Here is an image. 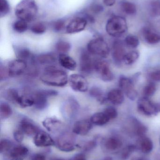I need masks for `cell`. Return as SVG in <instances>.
<instances>
[{"instance_id": "43", "label": "cell", "mask_w": 160, "mask_h": 160, "mask_svg": "<svg viewBox=\"0 0 160 160\" xmlns=\"http://www.w3.org/2000/svg\"><path fill=\"white\" fill-rule=\"evenodd\" d=\"M31 31L32 32L35 34H42L46 32V26L42 22H37L32 25Z\"/></svg>"}, {"instance_id": "36", "label": "cell", "mask_w": 160, "mask_h": 160, "mask_svg": "<svg viewBox=\"0 0 160 160\" xmlns=\"http://www.w3.org/2000/svg\"><path fill=\"white\" fill-rule=\"evenodd\" d=\"M55 48L59 54H67L70 51L71 46L67 41L60 40L55 44Z\"/></svg>"}, {"instance_id": "54", "label": "cell", "mask_w": 160, "mask_h": 160, "mask_svg": "<svg viewBox=\"0 0 160 160\" xmlns=\"http://www.w3.org/2000/svg\"><path fill=\"white\" fill-rule=\"evenodd\" d=\"M135 160H149L147 158H143V157H141V158H139L136 159Z\"/></svg>"}, {"instance_id": "52", "label": "cell", "mask_w": 160, "mask_h": 160, "mask_svg": "<svg viewBox=\"0 0 160 160\" xmlns=\"http://www.w3.org/2000/svg\"><path fill=\"white\" fill-rule=\"evenodd\" d=\"M69 160H87V159L85 154L80 153V154H77L75 157Z\"/></svg>"}, {"instance_id": "8", "label": "cell", "mask_w": 160, "mask_h": 160, "mask_svg": "<svg viewBox=\"0 0 160 160\" xmlns=\"http://www.w3.org/2000/svg\"><path fill=\"white\" fill-rule=\"evenodd\" d=\"M94 70L104 82H111L114 79V75L111 70L110 65L106 61L102 60H95Z\"/></svg>"}, {"instance_id": "48", "label": "cell", "mask_w": 160, "mask_h": 160, "mask_svg": "<svg viewBox=\"0 0 160 160\" xmlns=\"http://www.w3.org/2000/svg\"><path fill=\"white\" fill-rule=\"evenodd\" d=\"M65 23L63 21L58 20L55 22L53 25V29L56 32H59L64 29Z\"/></svg>"}, {"instance_id": "31", "label": "cell", "mask_w": 160, "mask_h": 160, "mask_svg": "<svg viewBox=\"0 0 160 160\" xmlns=\"http://www.w3.org/2000/svg\"><path fill=\"white\" fill-rule=\"evenodd\" d=\"M120 7L124 13L128 15H134L137 11V7L134 3L128 1H124L121 3Z\"/></svg>"}, {"instance_id": "56", "label": "cell", "mask_w": 160, "mask_h": 160, "mask_svg": "<svg viewBox=\"0 0 160 160\" xmlns=\"http://www.w3.org/2000/svg\"><path fill=\"white\" fill-rule=\"evenodd\" d=\"M157 104L158 109L159 112H160V102L159 103H157Z\"/></svg>"}, {"instance_id": "25", "label": "cell", "mask_w": 160, "mask_h": 160, "mask_svg": "<svg viewBox=\"0 0 160 160\" xmlns=\"http://www.w3.org/2000/svg\"><path fill=\"white\" fill-rule=\"evenodd\" d=\"M139 145L141 151L145 154L151 153L154 148L153 141L150 138L145 135L140 137Z\"/></svg>"}, {"instance_id": "23", "label": "cell", "mask_w": 160, "mask_h": 160, "mask_svg": "<svg viewBox=\"0 0 160 160\" xmlns=\"http://www.w3.org/2000/svg\"><path fill=\"white\" fill-rule=\"evenodd\" d=\"M143 37L147 43L155 45L160 42V34L150 28L146 27L143 30Z\"/></svg>"}, {"instance_id": "20", "label": "cell", "mask_w": 160, "mask_h": 160, "mask_svg": "<svg viewBox=\"0 0 160 160\" xmlns=\"http://www.w3.org/2000/svg\"><path fill=\"white\" fill-rule=\"evenodd\" d=\"M124 94L121 89L114 88L110 90L107 94V100L114 105H120L123 103L125 100Z\"/></svg>"}, {"instance_id": "26", "label": "cell", "mask_w": 160, "mask_h": 160, "mask_svg": "<svg viewBox=\"0 0 160 160\" xmlns=\"http://www.w3.org/2000/svg\"><path fill=\"white\" fill-rule=\"evenodd\" d=\"M90 119L93 125L97 126H104L111 120L103 112L95 113Z\"/></svg>"}, {"instance_id": "38", "label": "cell", "mask_w": 160, "mask_h": 160, "mask_svg": "<svg viewBox=\"0 0 160 160\" xmlns=\"http://www.w3.org/2000/svg\"><path fill=\"white\" fill-rule=\"evenodd\" d=\"M17 54L18 59L23 60V61H25L26 62L28 60H31L32 62H35L34 57L32 55L31 52L27 49H20L18 51Z\"/></svg>"}, {"instance_id": "45", "label": "cell", "mask_w": 160, "mask_h": 160, "mask_svg": "<svg viewBox=\"0 0 160 160\" xmlns=\"http://www.w3.org/2000/svg\"><path fill=\"white\" fill-rule=\"evenodd\" d=\"M9 11V5L7 0H0V14L1 17L7 15Z\"/></svg>"}, {"instance_id": "37", "label": "cell", "mask_w": 160, "mask_h": 160, "mask_svg": "<svg viewBox=\"0 0 160 160\" xmlns=\"http://www.w3.org/2000/svg\"><path fill=\"white\" fill-rule=\"evenodd\" d=\"M125 45L131 48H136L140 44L138 37L134 35H128L126 37L124 41Z\"/></svg>"}, {"instance_id": "42", "label": "cell", "mask_w": 160, "mask_h": 160, "mask_svg": "<svg viewBox=\"0 0 160 160\" xmlns=\"http://www.w3.org/2000/svg\"><path fill=\"white\" fill-rule=\"evenodd\" d=\"M13 147V144L11 141L8 139H2L0 143V153L4 154L10 150Z\"/></svg>"}, {"instance_id": "24", "label": "cell", "mask_w": 160, "mask_h": 160, "mask_svg": "<svg viewBox=\"0 0 160 160\" xmlns=\"http://www.w3.org/2000/svg\"><path fill=\"white\" fill-rule=\"evenodd\" d=\"M130 121L132 130L134 135L140 137L145 135L147 128L144 124L135 118H132Z\"/></svg>"}, {"instance_id": "21", "label": "cell", "mask_w": 160, "mask_h": 160, "mask_svg": "<svg viewBox=\"0 0 160 160\" xmlns=\"http://www.w3.org/2000/svg\"><path fill=\"white\" fill-rule=\"evenodd\" d=\"M58 62L62 67L69 71H75L77 68L76 61L67 54H59Z\"/></svg>"}, {"instance_id": "17", "label": "cell", "mask_w": 160, "mask_h": 160, "mask_svg": "<svg viewBox=\"0 0 160 160\" xmlns=\"http://www.w3.org/2000/svg\"><path fill=\"white\" fill-rule=\"evenodd\" d=\"M87 25V21L84 18L77 17L73 18L66 27L68 34H74L82 32Z\"/></svg>"}, {"instance_id": "32", "label": "cell", "mask_w": 160, "mask_h": 160, "mask_svg": "<svg viewBox=\"0 0 160 160\" xmlns=\"http://www.w3.org/2000/svg\"><path fill=\"white\" fill-rule=\"evenodd\" d=\"M140 57V52L137 50L127 52L124 57L123 63L127 65H131L136 62Z\"/></svg>"}, {"instance_id": "39", "label": "cell", "mask_w": 160, "mask_h": 160, "mask_svg": "<svg viewBox=\"0 0 160 160\" xmlns=\"http://www.w3.org/2000/svg\"><path fill=\"white\" fill-rule=\"evenodd\" d=\"M136 146L134 145L130 144L124 148L120 154V158L122 160H126L130 158L132 154L136 150Z\"/></svg>"}, {"instance_id": "11", "label": "cell", "mask_w": 160, "mask_h": 160, "mask_svg": "<svg viewBox=\"0 0 160 160\" xmlns=\"http://www.w3.org/2000/svg\"><path fill=\"white\" fill-rule=\"evenodd\" d=\"M29 154V149L22 145L13 146L10 150L3 154L4 160H24Z\"/></svg>"}, {"instance_id": "58", "label": "cell", "mask_w": 160, "mask_h": 160, "mask_svg": "<svg viewBox=\"0 0 160 160\" xmlns=\"http://www.w3.org/2000/svg\"><path fill=\"white\" fill-rule=\"evenodd\" d=\"M159 142H160V139H159Z\"/></svg>"}, {"instance_id": "33", "label": "cell", "mask_w": 160, "mask_h": 160, "mask_svg": "<svg viewBox=\"0 0 160 160\" xmlns=\"http://www.w3.org/2000/svg\"><path fill=\"white\" fill-rule=\"evenodd\" d=\"M20 95V94L17 89L12 88L6 90L4 93V98L8 101L17 104Z\"/></svg>"}, {"instance_id": "7", "label": "cell", "mask_w": 160, "mask_h": 160, "mask_svg": "<svg viewBox=\"0 0 160 160\" xmlns=\"http://www.w3.org/2000/svg\"><path fill=\"white\" fill-rule=\"evenodd\" d=\"M55 145L59 150L65 152H72L78 147L75 137L69 133L61 135L57 139Z\"/></svg>"}, {"instance_id": "57", "label": "cell", "mask_w": 160, "mask_h": 160, "mask_svg": "<svg viewBox=\"0 0 160 160\" xmlns=\"http://www.w3.org/2000/svg\"><path fill=\"white\" fill-rule=\"evenodd\" d=\"M65 160L64 159H61V158H54V159H52L51 160Z\"/></svg>"}, {"instance_id": "6", "label": "cell", "mask_w": 160, "mask_h": 160, "mask_svg": "<svg viewBox=\"0 0 160 160\" xmlns=\"http://www.w3.org/2000/svg\"><path fill=\"white\" fill-rule=\"evenodd\" d=\"M137 106L139 112L146 116H155L159 112L157 103L146 97H143L139 99L137 102Z\"/></svg>"}, {"instance_id": "41", "label": "cell", "mask_w": 160, "mask_h": 160, "mask_svg": "<svg viewBox=\"0 0 160 160\" xmlns=\"http://www.w3.org/2000/svg\"><path fill=\"white\" fill-rule=\"evenodd\" d=\"M14 31L19 33H22L27 31L28 29L27 22L24 21L19 20L14 22L13 25Z\"/></svg>"}, {"instance_id": "9", "label": "cell", "mask_w": 160, "mask_h": 160, "mask_svg": "<svg viewBox=\"0 0 160 160\" xmlns=\"http://www.w3.org/2000/svg\"><path fill=\"white\" fill-rule=\"evenodd\" d=\"M68 83L72 90L75 92L84 93L88 91L89 84L83 75L72 74L69 77Z\"/></svg>"}, {"instance_id": "16", "label": "cell", "mask_w": 160, "mask_h": 160, "mask_svg": "<svg viewBox=\"0 0 160 160\" xmlns=\"http://www.w3.org/2000/svg\"><path fill=\"white\" fill-rule=\"evenodd\" d=\"M34 142L37 147H48L55 145L50 135L44 131H39L34 136Z\"/></svg>"}, {"instance_id": "2", "label": "cell", "mask_w": 160, "mask_h": 160, "mask_svg": "<svg viewBox=\"0 0 160 160\" xmlns=\"http://www.w3.org/2000/svg\"><path fill=\"white\" fill-rule=\"evenodd\" d=\"M38 8L34 0H22L15 8L16 17L26 22L32 21L37 14Z\"/></svg>"}, {"instance_id": "28", "label": "cell", "mask_w": 160, "mask_h": 160, "mask_svg": "<svg viewBox=\"0 0 160 160\" xmlns=\"http://www.w3.org/2000/svg\"><path fill=\"white\" fill-rule=\"evenodd\" d=\"M36 61L40 64L48 67L53 65L56 62V58L53 54L51 53H42L38 55Z\"/></svg>"}, {"instance_id": "35", "label": "cell", "mask_w": 160, "mask_h": 160, "mask_svg": "<svg viewBox=\"0 0 160 160\" xmlns=\"http://www.w3.org/2000/svg\"><path fill=\"white\" fill-rule=\"evenodd\" d=\"M148 11L152 17H160V0H152L148 5Z\"/></svg>"}, {"instance_id": "15", "label": "cell", "mask_w": 160, "mask_h": 160, "mask_svg": "<svg viewBox=\"0 0 160 160\" xmlns=\"http://www.w3.org/2000/svg\"><path fill=\"white\" fill-rule=\"evenodd\" d=\"M93 126V123L90 119H81L74 123L72 132L74 134L80 136H85L92 129Z\"/></svg>"}, {"instance_id": "14", "label": "cell", "mask_w": 160, "mask_h": 160, "mask_svg": "<svg viewBox=\"0 0 160 160\" xmlns=\"http://www.w3.org/2000/svg\"><path fill=\"white\" fill-rule=\"evenodd\" d=\"M125 43L121 40H116L113 42L112 48V56L116 64L123 62L124 57L126 54Z\"/></svg>"}, {"instance_id": "34", "label": "cell", "mask_w": 160, "mask_h": 160, "mask_svg": "<svg viewBox=\"0 0 160 160\" xmlns=\"http://www.w3.org/2000/svg\"><path fill=\"white\" fill-rule=\"evenodd\" d=\"M13 110L10 105L6 102H1L0 105V117L2 119L8 118L12 115Z\"/></svg>"}, {"instance_id": "1", "label": "cell", "mask_w": 160, "mask_h": 160, "mask_svg": "<svg viewBox=\"0 0 160 160\" xmlns=\"http://www.w3.org/2000/svg\"><path fill=\"white\" fill-rule=\"evenodd\" d=\"M40 80L50 86L63 87L68 83L69 77L65 71L53 65L45 68L40 76Z\"/></svg>"}, {"instance_id": "51", "label": "cell", "mask_w": 160, "mask_h": 160, "mask_svg": "<svg viewBox=\"0 0 160 160\" xmlns=\"http://www.w3.org/2000/svg\"><path fill=\"white\" fill-rule=\"evenodd\" d=\"M32 160H46V158L43 154L37 153L33 156Z\"/></svg>"}, {"instance_id": "49", "label": "cell", "mask_w": 160, "mask_h": 160, "mask_svg": "<svg viewBox=\"0 0 160 160\" xmlns=\"http://www.w3.org/2000/svg\"><path fill=\"white\" fill-rule=\"evenodd\" d=\"M0 76H1V81H3L9 77V72H8V67H1L0 70Z\"/></svg>"}, {"instance_id": "27", "label": "cell", "mask_w": 160, "mask_h": 160, "mask_svg": "<svg viewBox=\"0 0 160 160\" xmlns=\"http://www.w3.org/2000/svg\"><path fill=\"white\" fill-rule=\"evenodd\" d=\"M79 108V104L77 101L73 98H70L64 104L63 112L66 115H73L78 112Z\"/></svg>"}, {"instance_id": "47", "label": "cell", "mask_w": 160, "mask_h": 160, "mask_svg": "<svg viewBox=\"0 0 160 160\" xmlns=\"http://www.w3.org/2000/svg\"><path fill=\"white\" fill-rule=\"evenodd\" d=\"M149 78L153 82H160V69L152 71L149 75Z\"/></svg>"}, {"instance_id": "10", "label": "cell", "mask_w": 160, "mask_h": 160, "mask_svg": "<svg viewBox=\"0 0 160 160\" xmlns=\"http://www.w3.org/2000/svg\"><path fill=\"white\" fill-rule=\"evenodd\" d=\"M120 89L129 99L134 101L138 97V92L134 87V80L125 76H121L119 79Z\"/></svg>"}, {"instance_id": "55", "label": "cell", "mask_w": 160, "mask_h": 160, "mask_svg": "<svg viewBox=\"0 0 160 160\" xmlns=\"http://www.w3.org/2000/svg\"><path fill=\"white\" fill-rule=\"evenodd\" d=\"M102 160H113V159L111 158L108 157V158H105L103 159Z\"/></svg>"}, {"instance_id": "12", "label": "cell", "mask_w": 160, "mask_h": 160, "mask_svg": "<svg viewBox=\"0 0 160 160\" xmlns=\"http://www.w3.org/2000/svg\"><path fill=\"white\" fill-rule=\"evenodd\" d=\"M88 51H83L80 58V69L83 74L89 75L94 70L95 61Z\"/></svg>"}, {"instance_id": "50", "label": "cell", "mask_w": 160, "mask_h": 160, "mask_svg": "<svg viewBox=\"0 0 160 160\" xmlns=\"http://www.w3.org/2000/svg\"><path fill=\"white\" fill-rule=\"evenodd\" d=\"M91 10L95 13H99L102 12L103 8L100 4H94L91 7Z\"/></svg>"}, {"instance_id": "19", "label": "cell", "mask_w": 160, "mask_h": 160, "mask_svg": "<svg viewBox=\"0 0 160 160\" xmlns=\"http://www.w3.org/2000/svg\"><path fill=\"white\" fill-rule=\"evenodd\" d=\"M19 129L24 135L34 136L39 132L38 128L32 121L26 118L22 119L19 123Z\"/></svg>"}, {"instance_id": "30", "label": "cell", "mask_w": 160, "mask_h": 160, "mask_svg": "<svg viewBox=\"0 0 160 160\" xmlns=\"http://www.w3.org/2000/svg\"><path fill=\"white\" fill-rule=\"evenodd\" d=\"M89 95L100 103H104L106 101L108 100L107 97H105L104 96L102 89L97 87L92 88L89 90Z\"/></svg>"}, {"instance_id": "4", "label": "cell", "mask_w": 160, "mask_h": 160, "mask_svg": "<svg viewBox=\"0 0 160 160\" xmlns=\"http://www.w3.org/2000/svg\"><path fill=\"white\" fill-rule=\"evenodd\" d=\"M87 50L91 55L102 58H107L110 53L108 43L101 38H96L90 40L87 44Z\"/></svg>"}, {"instance_id": "3", "label": "cell", "mask_w": 160, "mask_h": 160, "mask_svg": "<svg viewBox=\"0 0 160 160\" xmlns=\"http://www.w3.org/2000/svg\"><path fill=\"white\" fill-rule=\"evenodd\" d=\"M128 29L126 20L124 17L114 16L110 18L106 25L107 33L113 37H119L123 35Z\"/></svg>"}, {"instance_id": "18", "label": "cell", "mask_w": 160, "mask_h": 160, "mask_svg": "<svg viewBox=\"0 0 160 160\" xmlns=\"http://www.w3.org/2000/svg\"><path fill=\"white\" fill-rule=\"evenodd\" d=\"M123 145L122 140L116 136L108 137L104 140L102 142L103 148L109 152H113L120 149Z\"/></svg>"}, {"instance_id": "40", "label": "cell", "mask_w": 160, "mask_h": 160, "mask_svg": "<svg viewBox=\"0 0 160 160\" xmlns=\"http://www.w3.org/2000/svg\"><path fill=\"white\" fill-rule=\"evenodd\" d=\"M157 90L156 84L153 82H150L146 85L143 90L144 97L149 98L154 95Z\"/></svg>"}, {"instance_id": "44", "label": "cell", "mask_w": 160, "mask_h": 160, "mask_svg": "<svg viewBox=\"0 0 160 160\" xmlns=\"http://www.w3.org/2000/svg\"><path fill=\"white\" fill-rule=\"evenodd\" d=\"M106 115L110 118V120L115 119L118 115V112L115 107L112 106H109L104 109L103 111Z\"/></svg>"}, {"instance_id": "5", "label": "cell", "mask_w": 160, "mask_h": 160, "mask_svg": "<svg viewBox=\"0 0 160 160\" xmlns=\"http://www.w3.org/2000/svg\"><path fill=\"white\" fill-rule=\"evenodd\" d=\"M58 92L52 89H41L33 93L34 99V105L36 109L43 110L48 105V98L50 97L56 96Z\"/></svg>"}, {"instance_id": "29", "label": "cell", "mask_w": 160, "mask_h": 160, "mask_svg": "<svg viewBox=\"0 0 160 160\" xmlns=\"http://www.w3.org/2000/svg\"><path fill=\"white\" fill-rule=\"evenodd\" d=\"M17 104L23 108H28L34 105V99L32 94H20Z\"/></svg>"}, {"instance_id": "53", "label": "cell", "mask_w": 160, "mask_h": 160, "mask_svg": "<svg viewBox=\"0 0 160 160\" xmlns=\"http://www.w3.org/2000/svg\"><path fill=\"white\" fill-rule=\"evenodd\" d=\"M103 3L108 7H111L115 4L116 0H102Z\"/></svg>"}, {"instance_id": "46", "label": "cell", "mask_w": 160, "mask_h": 160, "mask_svg": "<svg viewBox=\"0 0 160 160\" xmlns=\"http://www.w3.org/2000/svg\"><path fill=\"white\" fill-rule=\"evenodd\" d=\"M24 134L19 129L16 130L13 132L14 139L18 142H21L24 139Z\"/></svg>"}, {"instance_id": "22", "label": "cell", "mask_w": 160, "mask_h": 160, "mask_svg": "<svg viewBox=\"0 0 160 160\" xmlns=\"http://www.w3.org/2000/svg\"><path fill=\"white\" fill-rule=\"evenodd\" d=\"M43 127L50 132H54L61 129L63 123L59 119L54 118H47L42 121Z\"/></svg>"}, {"instance_id": "13", "label": "cell", "mask_w": 160, "mask_h": 160, "mask_svg": "<svg viewBox=\"0 0 160 160\" xmlns=\"http://www.w3.org/2000/svg\"><path fill=\"white\" fill-rule=\"evenodd\" d=\"M27 62L23 60L18 59L11 61L8 67L9 77L16 78L21 76L27 70Z\"/></svg>"}]
</instances>
